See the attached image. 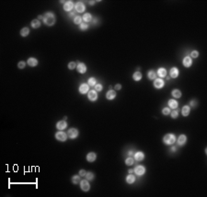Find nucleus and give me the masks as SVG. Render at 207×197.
<instances>
[{
    "label": "nucleus",
    "mask_w": 207,
    "mask_h": 197,
    "mask_svg": "<svg viewBox=\"0 0 207 197\" xmlns=\"http://www.w3.org/2000/svg\"><path fill=\"white\" fill-rule=\"evenodd\" d=\"M187 142V137L186 135H180L178 138V145L179 146H183L185 145Z\"/></svg>",
    "instance_id": "21"
},
{
    "label": "nucleus",
    "mask_w": 207,
    "mask_h": 197,
    "mask_svg": "<svg viewBox=\"0 0 207 197\" xmlns=\"http://www.w3.org/2000/svg\"><path fill=\"white\" fill-rule=\"evenodd\" d=\"M85 177H86V179H87L88 181H93V180H94V178H95V175L92 172H90V171H89V172L86 173Z\"/></svg>",
    "instance_id": "34"
},
{
    "label": "nucleus",
    "mask_w": 207,
    "mask_h": 197,
    "mask_svg": "<svg viewBox=\"0 0 207 197\" xmlns=\"http://www.w3.org/2000/svg\"><path fill=\"white\" fill-rule=\"evenodd\" d=\"M88 84L89 85V86H95L96 84H97V80H96V78L95 77H90L89 79L88 80Z\"/></svg>",
    "instance_id": "30"
},
{
    "label": "nucleus",
    "mask_w": 207,
    "mask_h": 197,
    "mask_svg": "<svg viewBox=\"0 0 207 197\" xmlns=\"http://www.w3.org/2000/svg\"><path fill=\"white\" fill-rule=\"evenodd\" d=\"M67 136H68V138H70L71 139H75V138H77V137H78V130L75 128H70V129L68 130V132H67Z\"/></svg>",
    "instance_id": "6"
},
{
    "label": "nucleus",
    "mask_w": 207,
    "mask_h": 197,
    "mask_svg": "<svg viewBox=\"0 0 207 197\" xmlns=\"http://www.w3.org/2000/svg\"><path fill=\"white\" fill-rule=\"evenodd\" d=\"M75 8H76L77 12H78V13H83L85 11V9H86V7H85V5L83 2L78 1V2L75 5Z\"/></svg>",
    "instance_id": "10"
},
{
    "label": "nucleus",
    "mask_w": 207,
    "mask_h": 197,
    "mask_svg": "<svg viewBox=\"0 0 207 197\" xmlns=\"http://www.w3.org/2000/svg\"><path fill=\"white\" fill-rule=\"evenodd\" d=\"M176 149H177V148H176L175 146H174V147H172V148H171V151H172V152H175V151H176Z\"/></svg>",
    "instance_id": "48"
},
{
    "label": "nucleus",
    "mask_w": 207,
    "mask_h": 197,
    "mask_svg": "<svg viewBox=\"0 0 207 197\" xmlns=\"http://www.w3.org/2000/svg\"><path fill=\"white\" fill-rule=\"evenodd\" d=\"M94 3H96V1H89V5H90V6H93Z\"/></svg>",
    "instance_id": "49"
},
{
    "label": "nucleus",
    "mask_w": 207,
    "mask_h": 197,
    "mask_svg": "<svg viewBox=\"0 0 207 197\" xmlns=\"http://www.w3.org/2000/svg\"><path fill=\"white\" fill-rule=\"evenodd\" d=\"M74 23L77 25H80L82 23V17L80 16H76L74 18Z\"/></svg>",
    "instance_id": "36"
},
{
    "label": "nucleus",
    "mask_w": 207,
    "mask_h": 197,
    "mask_svg": "<svg viewBox=\"0 0 207 197\" xmlns=\"http://www.w3.org/2000/svg\"><path fill=\"white\" fill-rule=\"evenodd\" d=\"M69 17H74V18H75V17H76V16H75V13H73V12H72V13H70V14H69Z\"/></svg>",
    "instance_id": "47"
},
{
    "label": "nucleus",
    "mask_w": 207,
    "mask_h": 197,
    "mask_svg": "<svg viewBox=\"0 0 207 197\" xmlns=\"http://www.w3.org/2000/svg\"><path fill=\"white\" fill-rule=\"evenodd\" d=\"M94 87H95V90L97 91V92H100V91H102V89H103V86H102L101 83H97Z\"/></svg>",
    "instance_id": "39"
},
{
    "label": "nucleus",
    "mask_w": 207,
    "mask_h": 197,
    "mask_svg": "<svg viewBox=\"0 0 207 197\" xmlns=\"http://www.w3.org/2000/svg\"><path fill=\"white\" fill-rule=\"evenodd\" d=\"M56 22V18L53 13L52 12H46L45 14L43 15V23L48 26V27H52L55 24Z\"/></svg>",
    "instance_id": "1"
},
{
    "label": "nucleus",
    "mask_w": 207,
    "mask_h": 197,
    "mask_svg": "<svg viewBox=\"0 0 207 197\" xmlns=\"http://www.w3.org/2000/svg\"><path fill=\"white\" fill-rule=\"evenodd\" d=\"M147 78L149 80H155L157 78V73L153 70H150L147 73Z\"/></svg>",
    "instance_id": "25"
},
{
    "label": "nucleus",
    "mask_w": 207,
    "mask_h": 197,
    "mask_svg": "<svg viewBox=\"0 0 207 197\" xmlns=\"http://www.w3.org/2000/svg\"><path fill=\"white\" fill-rule=\"evenodd\" d=\"M128 172H129V173H133V169L128 170Z\"/></svg>",
    "instance_id": "50"
},
{
    "label": "nucleus",
    "mask_w": 207,
    "mask_h": 197,
    "mask_svg": "<svg viewBox=\"0 0 207 197\" xmlns=\"http://www.w3.org/2000/svg\"><path fill=\"white\" fill-rule=\"evenodd\" d=\"M182 64H183L184 67H186V68H190L191 66L192 65V60H191V58L189 57V56H186V57L183 59Z\"/></svg>",
    "instance_id": "13"
},
{
    "label": "nucleus",
    "mask_w": 207,
    "mask_h": 197,
    "mask_svg": "<svg viewBox=\"0 0 207 197\" xmlns=\"http://www.w3.org/2000/svg\"><path fill=\"white\" fill-rule=\"evenodd\" d=\"M122 89V85L120 83H117L115 85V90H121Z\"/></svg>",
    "instance_id": "45"
},
{
    "label": "nucleus",
    "mask_w": 207,
    "mask_h": 197,
    "mask_svg": "<svg viewBox=\"0 0 207 197\" xmlns=\"http://www.w3.org/2000/svg\"><path fill=\"white\" fill-rule=\"evenodd\" d=\"M67 134L65 133V132H64L63 130H59L58 132H56L55 133V138H56L57 140H59V141H65L67 139Z\"/></svg>",
    "instance_id": "3"
},
{
    "label": "nucleus",
    "mask_w": 207,
    "mask_h": 197,
    "mask_svg": "<svg viewBox=\"0 0 207 197\" xmlns=\"http://www.w3.org/2000/svg\"><path fill=\"white\" fill-rule=\"evenodd\" d=\"M31 25H32V27L33 28H38L41 27V22H40L39 19H33V20L32 21Z\"/></svg>",
    "instance_id": "29"
},
{
    "label": "nucleus",
    "mask_w": 207,
    "mask_h": 197,
    "mask_svg": "<svg viewBox=\"0 0 207 197\" xmlns=\"http://www.w3.org/2000/svg\"><path fill=\"white\" fill-rule=\"evenodd\" d=\"M134 182H135V177L133 176L132 173H130V174L126 177V183H129V184H133Z\"/></svg>",
    "instance_id": "26"
},
{
    "label": "nucleus",
    "mask_w": 207,
    "mask_h": 197,
    "mask_svg": "<svg viewBox=\"0 0 207 197\" xmlns=\"http://www.w3.org/2000/svg\"><path fill=\"white\" fill-rule=\"evenodd\" d=\"M163 142L165 143L166 145H173L176 142V137L174 134L172 133H169V134H166L163 138Z\"/></svg>",
    "instance_id": "2"
},
{
    "label": "nucleus",
    "mask_w": 207,
    "mask_h": 197,
    "mask_svg": "<svg viewBox=\"0 0 207 197\" xmlns=\"http://www.w3.org/2000/svg\"><path fill=\"white\" fill-rule=\"evenodd\" d=\"M82 19H83L85 22H90V21H92V16H91V14H89V13H85V14L83 15V17H82Z\"/></svg>",
    "instance_id": "28"
},
{
    "label": "nucleus",
    "mask_w": 207,
    "mask_h": 197,
    "mask_svg": "<svg viewBox=\"0 0 207 197\" xmlns=\"http://www.w3.org/2000/svg\"><path fill=\"white\" fill-rule=\"evenodd\" d=\"M27 63H28L29 65L31 66V67H35V66L38 65V60L36 59V58H33V57H32V58H29L28 61H27Z\"/></svg>",
    "instance_id": "20"
},
{
    "label": "nucleus",
    "mask_w": 207,
    "mask_h": 197,
    "mask_svg": "<svg viewBox=\"0 0 207 197\" xmlns=\"http://www.w3.org/2000/svg\"><path fill=\"white\" fill-rule=\"evenodd\" d=\"M197 105H198V102H197L196 100H191V102H190V105L189 106H191V107H196Z\"/></svg>",
    "instance_id": "42"
},
{
    "label": "nucleus",
    "mask_w": 207,
    "mask_h": 197,
    "mask_svg": "<svg viewBox=\"0 0 207 197\" xmlns=\"http://www.w3.org/2000/svg\"><path fill=\"white\" fill-rule=\"evenodd\" d=\"M115 97H116V92L114 90H112V89L109 90L107 92V93H106V98L108 100H113Z\"/></svg>",
    "instance_id": "18"
},
{
    "label": "nucleus",
    "mask_w": 207,
    "mask_h": 197,
    "mask_svg": "<svg viewBox=\"0 0 207 197\" xmlns=\"http://www.w3.org/2000/svg\"><path fill=\"white\" fill-rule=\"evenodd\" d=\"M80 188L81 190L84 191V192H88L90 190V184H89V183H88V181L87 179L80 182Z\"/></svg>",
    "instance_id": "8"
},
{
    "label": "nucleus",
    "mask_w": 207,
    "mask_h": 197,
    "mask_svg": "<svg viewBox=\"0 0 207 197\" xmlns=\"http://www.w3.org/2000/svg\"><path fill=\"white\" fill-rule=\"evenodd\" d=\"M128 154H129V157H132V156H133V151L130 150V151L128 152Z\"/></svg>",
    "instance_id": "46"
},
{
    "label": "nucleus",
    "mask_w": 207,
    "mask_h": 197,
    "mask_svg": "<svg viewBox=\"0 0 207 197\" xmlns=\"http://www.w3.org/2000/svg\"><path fill=\"white\" fill-rule=\"evenodd\" d=\"M191 112V108H190L189 105H184L181 109V114H182L183 117H188Z\"/></svg>",
    "instance_id": "23"
},
{
    "label": "nucleus",
    "mask_w": 207,
    "mask_h": 197,
    "mask_svg": "<svg viewBox=\"0 0 207 197\" xmlns=\"http://www.w3.org/2000/svg\"><path fill=\"white\" fill-rule=\"evenodd\" d=\"M80 182H81L80 175H74V176L72 177V183H74V184H77V183H79Z\"/></svg>",
    "instance_id": "32"
},
{
    "label": "nucleus",
    "mask_w": 207,
    "mask_h": 197,
    "mask_svg": "<svg viewBox=\"0 0 207 197\" xmlns=\"http://www.w3.org/2000/svg\"><path fill=\"white\" fill-rule=\"evenodd\" d=\"M86 171H85V170H80V171H79V175H80V176H85V175H86Z\"/></svg>",
    "instance_id": "44"
},
{
    "label": "nucleus",
    "mask_w": 207,
    "mask_h": 197,
    "mask_svg": "<svg viewBox=\"0 0 207 197\" xmlns=\"http://www.w3.org/2000/svg\"><path fill=\"white\" fill-rule=\"evenodd\" d=\"M79 28H80L81 30H87L88 28V25L86 24V23H81L79 25Z\"/></svg>",
    "instance_id": "40"
},
{
    "label": "nucleus",
    "mask_w": 207,
    "mask_h": 197,
    "mask_svg": "<svg viewBox=\"0 0 207 197\" xmlns=\"http://www.w3.org/2000/svg\"><path fill=\"white\" fill-rule=\"evenodd\" d=\"M98 93L96 90H90L88 93V98L89 101L91 102H95V101L98 100Z\"/></svg>",
    "instance_id": "5"
},
{
    "label": "nucleus",
    "mask_w": 207,
    "mask_h": 197,
    "mask_svg": "<svg viewBox=\"0 0 207 197\" xmlns=\"http://www.w3.org/2000/svg\"><path fill=\"white\" fill-rule=\"evenodd\" d=\"M133 171H134L135 174L138 175V176H143L144 173H145V168H144L143 165H138V166H136L134 168Z\"/></svg>",
    "instance_id": "7"
},
{
    "label": "nucleus",
    "mask_w": 207,
    "mask_h": 197,
    "mask_svg": "<svg viewBox=\"0 0 207 197\" xmlns=\"http://www.w3.org/2000/svg\"><path fill=\"white\" fill-rule=\"evenodd\" d=\"M25 66H26V62H23V61H20V62L18 63V67L19 69H24Z\"/></svg>",
    "instance_id": "41"
},
{
    "label": "nucleus",
    "mask_w": 207,
    "mask_h": 197,
    "mask_svg": "<svg viewBox=\"0 0 207 197\" xmlns=\"http://www.w3.org/2000/svg\"><path fill=\"white\" fill-rule=\"evenodd\" d=\"M97 159V154L95 152H89L87 155V160L88 162H93Z\"/></svg>",
    "instance_id": "19"
},
{
    "label": "nucleus",
    "mask_w": 207,
    "mask_h": 197,
    "mask_svg": "<svg viewBox=\"0 0 207 197\" xmlns=\"http://www.w3.org/2000/svg\"><path fill=\"white\" fill-rule=\"evenodd\" d=\"M75 68H77V63L75 62H70L68 63V69L69 70H74Z\"/></svg>",
    "instance_id": "38"
},
{
    "label": "nucleus",
    "mask_w": 207,
    "mask_h": 197,
    "mask_svg": "<svg viewBox=\"0 0 207 197\" xmlns=\"http://www.w3.org/2000/svg\"><path fill=\"white\" fill-rule=\"evenodd\" d=\"M157 74H158L160 78H165L166 76H167V70L164 68V67H160L159 69L158 70V73H157Z\"/></svg>",
    "instance_id": "22"
},
{
    "label": "nucleus",
    "mask_w": 207,
    "mask_h": 197,
    "mask_svg": "<svg viewBox=\"0 0 207 197\" xmlns=\"http://www.w3.org/2000/svg\"><path fill=\"white\" fill-rule=\"evenodd\" d=\"M74 3L73 1H65L64 4V10L66 11V12H70L73 8H74Z\"/></svg>",
    "instance_id": "9"
},
{
    "label": "nucleus",
    "mask_w": 207,
    "mask_h": 197,
    "mask_svg": "<svg viewBox=\"0 0 207 197\" xmlns=\"http://www.w3.org/2000/svg\"><path fill=\"white\" fill-rule=\"evenodd\" d=\"M30 34V29L29 28H23L20 30V36L21 37H27Z\"/></svg>",
    "instance_id": "31"
},
{
    "label": "nucleus",
    "mask_w": 207,
    "mask_h": 197,
    "mask_svg": "<svg viewBox=\"0 0 207 197\" xmlns=\"http://www.w3.org/2000/svg\"><path fill=\"white\" fill-rule=\"evenodd\" d=\"M134 163V159H133V157H128L126 159H125V164L128 165V166H131Z\"/></svg>",
    "instance_id": "33"
},
{
    "label": "nucleus",
    "mask_w": 207,
    "mask_h": 197,
    "mask_svg": "<svg viewBox=\"0 0 207 197\" xmlns=\"http://www.w3.org/2000/svg\"><path fill=\"white\" fill-rule=\"evenodd\" d=\"M41 18H42V19H43V16H42V15H41V16H39L38 19H41Z\"/></svg>",
    "instance_id": "51"
},
{
    "label": "nucleus",
    "mask_w": 207,
    "mask_h": 197,
    "mask_svg": "<svg viewBox=\"0 0 207 197\" xmlns=\"http://www.w3.org/2000/svg\"><path fill=\"white\" fill-rule=\"evenodd\" d=\"M142 73H140V72H135V73L133 74V79L134 80V81H136V82H138V81H140L141 79H142Z\"/></svg>",
    "instance_id": "27"
},
{
    "label": "nucleus",
    "mask_w": 207,
    "mask_h": 197,
    "mask_svg": "<svg viewBox=\"0 0 207 197\" xmlns=\"http://www.w3.org/2000/svg\"><path fill=\"white\" fill-rule=\"evenodd\" d=\"M179 71L177 67H172L171 69H170V71H169V75L172 78H177L179 76Z\"/></svg>",
    "instance_id": "15"
},
{
    "label": "nucleus",
    "mask_w": 207,
    "mask_h": 197,
    "mask_svg": "<svg viewBox=\"0 0 207 197\" xmlns=\"http://www.w3.org/2000/svg\"><path fill=\"white\" fill-rule=\"evenodd\" d=\"M162 114L164 116H168V115L170 114V108L169 107H165L162 109Z\"/></svg>",
    "instance_id": "37"
},
{
    "label": "nucleus",
    "mask_w": 207,
    "mask_h": 197,
    "mask_svg": "<svg viewBox=\"0 0 207 197\" xmlns=\"http://www.w3.org/2000/svg\"><path fill=\"white\" fill-rule=\"evenodd\" d=\"M153 84H154V87L156 89H161L165 85V82L161 78H156L154 80V83Z\"/></svg>",
    "instance_id": "4"
},
{
    "label": "nucleus",
    "mask_w": 207,
    "mask_h": 197,
    "mask_svg": "<svg viewBox=\"0 0 207 197\" xmlns=\"http://www.w3.org/2000/svg\"><path fill=\"white\" fill-rule=\"evenodd\" d=\"M77 70L79 73H82V74L86 73V72H87V66L83 62H79L77 65Z\"/></svg>",
    "instance_id": "12"
},
{
    "label": "nucleus",
    "mask_w": 207,
    "mask_h": 197,
    "mask_svg": "<svg viewBox=\"0 0 207 197\" xmlns=\"http://www.w3.org/2000/svg\"><path fill=\"white\" fill-rule=\"evenodd\" d=\"M144 159V154L142 151H137L134 153V159L136 161H142Z\"/></svg>",
    "instance_id": "16"
},
{
    "label": "nucleus",
    "mask_w": 207,
    "mask_h": 197,
    "mask_svg": "<svg viewBox=\"0 0 207 197\" xmlns=\"http://www.w3.org/2000/svg\"><path fill=\"white\" fill-rule=\"evenodd\" d=\"M191 56L192 58H197V57L199 56V52H197V51H192V52H191Z\"/></svg>",
    "instance_id": "43"
},
{
    "label": "nucleus",
    "mask_w": 207,
    "mask_h": 197,
    "mask_svg": "<svg viewBox=\"0 0 207 197\" xmlns=\"http://www.w3.org/2000/svg\"><path fill=\"white\" fill-rule=\"evenodd\" d=\"M67 128V123L64 120H60L56 123V128L58 130H64Z\"/></svg>",
    "instance_id": "14"
},
{
    "label": "nucleus",
    "mask_w": 207,
    "mask_h": 197,
    "mask_svg": "<svg viewBox=\"0 0 207 197\" xmlns=\"http://www.w3.org/2000/svg\"><path fill=\"white\" fill-rule=\"evenodd\" d=\"M170 116H171L172 118H177L179 117V108L178 109H173L172 112H170Z\"/></svg>",
    "instance_id": "35"
},
{
    "label": "nucleus",
    "mask_w": 207,
    "mask_h": 197,
    "mask_svg": "<svg viewBox=\"0 0 207 197\" xmlns=\"http://www.w3.org/2000/svg\"><path fill=\"white\" fill-rule=\"evenodd\" d=\"M168 105L169 106V108L171 109H177L179 107V103L175 100V99H170L168 102Z\"/></svg>",
    "instance_id": "17"
},
{
    "label": "nucleus",
    "mask_w": 207,
    "mask_h": 197,
    "mask_svg": "<svg viewBox=\"0 0 207 197\" xmlns=\"http://www.w3.org/2000/svg\"><path fill=\"white\" fill-rule=\"evenodd\" d=\"M171 94L174 98H180V97H181V92H180V90H179V89H174V90H172Z\"/></svg>",
    "instance_id": "24"
},
{
    "label": "nucleus",
    "mask_w": 207,
    "mask_h": 197,
    "mask_svg": "<svg viewBox=\"0 0 207 197\" xmlns=\"http://www.w3.org/2000/svg\"><path fill=\"white\" fill-rule=\"evenodd\" d=\"M88 90H89V85L88 83H81L80 86H79V93H82V94H85V93H88Z\"/></svg>",
    "instance_id": "11"
}]
</instances>
